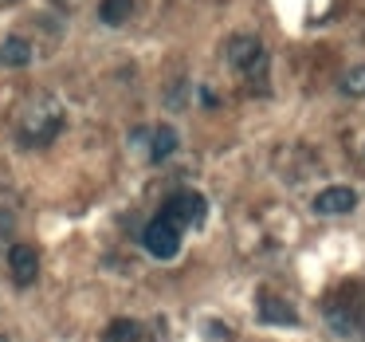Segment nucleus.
Segmentation results:
<instances>
[{
    "label": "nucleus",
    "mask_w": 365,
    "mask_h": 342,
    "mask_svg": "<svg viewBox=\"0 0 365 342\" xmlns=\"http://www.w3.org/2000/svg\"><path fill=\"white\" fill-rule=\"evenodd\" d=\"M224 56H228V67L240 75V79H247L259 91L267 87V48L259 44V36L236 32L228 40V48H224Z\"/></svg>",
    "instance_id": "1"
},
{
    "label": "nucleus",
    "mask_w": 365,
    "mask_h": 342,
    "mask_svg": "<svg viewBox=\"0 0 365 342\" xmlns=\"http://www.w3.org/2000/svg\"><path fill=\"white\" fill-rule=\"evenodd\" d=\"M142 248L153 256V260H173V256L181 252V228L158 213V216H153V221L142 228Z\"/></svg>",
    "instance_id": "2"
},
{
    "label": "nucleus",
    "mask_w": 365,
    "mask_h": 342,
    "mask_svg": "<svg viewBox=\"0 0 365 342\" xmlns=\"http://www.w3.org/2000/svg\"><path fill=\"white\" fill-rule=\"evenodd\" d=\"M205 213H208V201L200 197V193H192V189H177L173 197L161 205V216H165V221H173L177 228L200 224V221H205Z\"/></svg>",
    "instance_id": "3"
},
{
    "label": "nucleus",
    "mask_w": 365,
    "mask_h": 342,
    "mask_svg": "<svg viewBox=\"0 0 365 342\" xmlns=\"http://www.w3.org/2000/svg\"><path fill=\"white\" fill-rule=\"evenodd\" d=\"M59 130H63V111L43 103V111H36L32 119L20 126V142L24 146H48V142H56Z\"/></svg>",
    "instance_id": "4"
},
{
    "label": "nucleus",
    "mask_w": 365,
    "mask_h": 342,
    "mask_svg": "<svg viewBox=\"0 0 365 342\" xmlns=\"http://www.w3.org/2000/svg\"><path fill=\"white\" fill-rule=\"evenodd\" d=\"M357 208V193L349 185H326L314 197V213L318 216H346Z\"/></svg>",
    "instance_id": "5"
},
{
    "label": "nucleus",
    "mask_w": 365,
    "mask_h": 342,
    "mask_svg": "<svg viewBox=\"0 0 365 342\" xmlns=\"http://www.w3.org/2000/svg\"><path fill=\"white\" fill-rule=\"evenodd\" d=\"M9 271L16 279V287H32L40 276V252L32 244H12L9 248Z\"/></svg>",
    "instance_id": "6"
},
{
    "label": "nucleus",
    "mask_w": 365,
    "mask_h": 342,
    "mask_svg": "<svg viewBox=\"0 0 365 342\" xmlns=\"http://www.w3.org/2000/svg\"><path fill=\"white\" fill-rule=\"evenodd\" d=\"M0 64L4 67H28L32 64V44L24 36H9V40L0 44Z\"/></svg>",
    "instance_id": "7"
},
{
    "label": "nucleus",
    "mask_w": 365,
    "mask_h": 342,
    "mask_svg": "<svg viewBox=\"0 0 365 342\" xmlns=\"http://www.w3.org/2000/svg\"><path fill=\"white\" fill-rule=\"evenodd\" d=\"M177 146H181L177 142V130L173 126H158L150 134V161H169L177 154Z\"/></svg>",
    "instance_id": "8"
},
{
    "label": "nucleus",
    "mask_w": 365,
    "mask_h": 342,
    "mask_svg": "<svg viewBox=\"0 0 365 342\" xmlns=\"http://www.w3.org/2000/svg\"><path fill=\"white\" fill-rule=\"evenodd\" d=\"M259 323H279V326H294V323H299V315H294V311L287 307L283 299H263V303H259Z\"/></svg>",
    "instance_id": "9"
},
{
    "label": "nucleus",
    "mask_w": 365,
    "mask_h": 342,
    "mask_svg": "<svg viewBox=\"0 0 365 342\" xmlns=\"http://www.w3.org/2000/svg\"><path fill=\"white\" fill-rule=\"evenodd\" d=\"M130 12H134V0H103V4H98V20L110 24V28L126 24Z\"/></svg>",
    "instance_id": "10"
},
{
    "label": "nucleus",
    "mask_w": 365,
    "mask_h": 342,
    "mask_svg": "<svg viewBox=\"0 0 365 342\" xmlns=\"http://www.w3.org/2000/svg\"><path fill=\"white\" fill-rule=\"evenodd\" d=\"M338 91H341L346 99H365V64L346 67V75L338 79Z\"/></svg>",
    "instance_id": "11"
},
{
    "label": "nucleus",
    "mask_w": 365,
    "mask_h": 342,
    "mask_svg": "<svg viewBox=\"0 0 365 342\" xmlns=\"http://www.w3.org/2000/svg\"><path fill=\"white\" fill-rule=\"evenodd\" d=\"M106 338L110 342H138L142 338V326H138L134 318H114V323L106 326Z\"/></svg>",
    "instance_id": "12"
},
{
    "label": "nucleus",
    "mask_w": 365,
    "mask_h": 342,
    "mask_svg": "<svg viewBox=\"0 0 365 342\" xmlns=\"http://www.w3.org/2000/svg\"><path fill=\"white\" fill-rule=\"evenodd\" d=\"M0 342H12V338H9V334H0Z\"/></svg>",
    "instance_id": "13"
}]
</instances>
